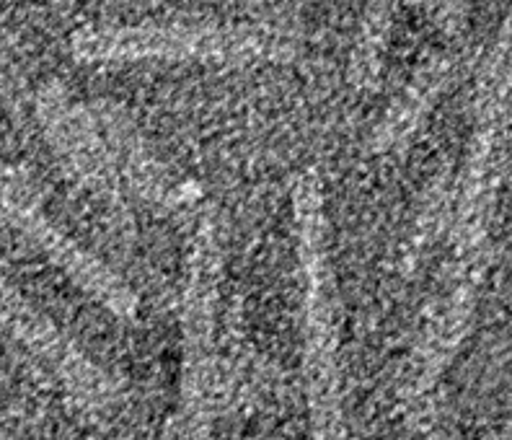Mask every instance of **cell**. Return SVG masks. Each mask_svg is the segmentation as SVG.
I'll return each instance as SVG.
<instances>
[{"instance_id":"cell-1","label":"cell","mask_w":512,"mask_h":440,"mask_svg":"<svg viewBox=\"0 0 512 440\" xmlns=\"http://www.w3.org/2000/svg\"><path fill=\"white\" fill-rule=\"evenodd\" d=\"M73 50L81 60H256L277 55L280 39L272 34L238 32V29H187V26H158V29H94L78 32Z\"/></svg>"}]
</instances>
